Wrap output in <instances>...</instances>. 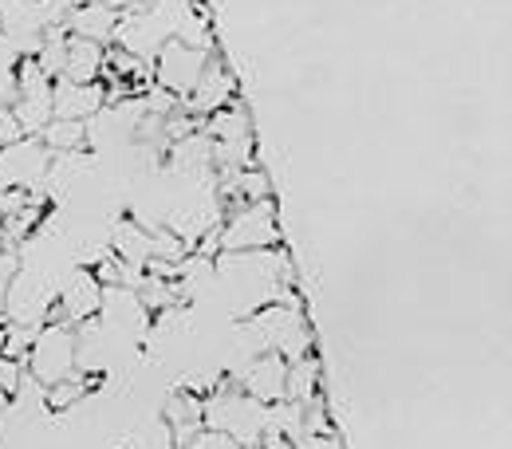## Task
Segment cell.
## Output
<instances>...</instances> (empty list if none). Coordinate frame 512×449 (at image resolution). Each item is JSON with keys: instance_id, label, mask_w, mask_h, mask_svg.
I'll return each instance as SVG.
<instances>
[{"instance_id": "obj_26", "label": "cell", "mask_w": 512, "mask_h": 449, "mask_svg": "<svg viewBox=\"0 0 512 449\" xmlns=\"http://www.w3.org/2000/svg\"><path fill=\"white\" fill-rule=\"evenodd\" d=\"M16 260L12 253H0V316H4V300H8V284H12V276H16Z\"/></svg>"}, {"instance_id": "obj_20", "label": "cell", "mask_w": 512, "mask_h": 449, "mask_svg": "<svg viewBox=\"0 0 512 449\" xmlns=\"http://www.w3.org/2000/svg\"><path fill=\"white\" fill-rule=\"evenodd\" d=\"M201 130H205L213 142H229V138H249V134H253V123H249L245 107L229 103V107L213 111V115L205 119V127H201Z\"/></svg>"}, {"instance_id": "obj_18", "label": "cell", "mask_w": 512, "mask_h": 449, "mask_svg": "<svg viewBox=\"0 0 512 449\" xmlns=\"http://www.w3.org/2000/svg\"><path fill=\"white\" fill-rule=\"evenodd\" d=\"M111 245H115V260H123L130 268H146V260H150V229L123 217L111 229Z\"/></svg>"}, {"instance_id": "obj_7", "label": "cell", "mask_w": 512, "mask_h": 449, "mask_svg": "<svg viewBox=\"0 0 512 449\" xmlns=\"http://www.w3.org/2000/svg\"><path fill=\"white\" fill-rule=\"evenodd\" d=\"M52 308H56V292L44 284V276L32 268H16V276L8 284V300H4V320L44 327Z\"/></svg>"}, {"instance_id": "obj_24", "label": "cell", "mask_w": 512, "mask_h": 449, "mask_svg": "<svg viewBox=\"0 0 512 449\" xmlns=\"http://www.w3.org/2000/svg\"><path fill=\"white\" fill-rule=\"evenodd\" d=\"M24 383V363L20 359H12V355H0V394H16Z\"/></svg>"}, {"instance_id": "obj_5", "label": "cell", "mask_w": 512, "mask_h": 449, "mask_svg": "<svg viewBox=\"0 0 512 449\" xmlns=\"http://www.w3.org/2000/svg\"><path fill=\"white\" fill-rule=\"evenodd\" d=\"M79 339H75V331H71V323H44L40 331H36V339H32V347H28V371H32V383L40 386H52L67 379L71 371H75V363H79Z\"/></svg>"}, {"instance_id": "obj_14", "label": "cell", "mask_w": 512, "mask_h": 449, "mask_svg": "<svg viewBox=\"0 0 512 449\" xmlns=\"http://www.w3.org/2000/svg\"><path fill=\"white\" fill-rule=\"evenodd\" d=\"M115 28H119V8H111L103 0H83L64 20L67 36H79V40H91V44H103V48L115 44Z\"/></svg>"}, {"instance_id": "obj_17", "label": "cell", "mask_w": 512, "mask_h": 449, "mask_svg": "<svg viewBox=\"0 0 512 449\" xmlns=\"http://www.w3.org/2000/svg\"><path fill=\"white\" fill-rule=\"evenodd\" d=\"M103 60H107V48H103V44H91V40L67 36L64 75H60V79H71V83H99V75H103Z\"/></svg>"}, {"instance_id": "obj_16", "label": "cell", "mask_w": 512, "mask_h": 449, "mask_svg": "<svg viewBox=\"0 0 512 449\" xmlns=\"http://www.w3.org/2000/svg\"><path fill=\"white\" fill-rule=\"evenodd\" d=\"M162 422H166V430L174 438V449L186 446L197 430H205V398H197L193 390H174L166 398Z\"/></svg>"}, {"instance_id": "obj_12", "label": "cell", "mask_w": 512, "mask_h": 449, "mask_svg": "<svg viewBox=\"0 0 512 449\" xmlns=\"http://www.w3.org/2000/svg\"><path fill=\"white\" fill-rule=\"evenodd\" d=\"M107 103V87L103 83H71V79H56L52 83V119H67V123H87L103 111Z\"/></svg>"}, {"instance_id": "obj_25", "label": "cell", "mask_w": 512, "mask_h": 449, "mask_svg": "<svg viewBox=\"0 0 512 449\" xmlns=\"http://www.w3.org/2000/svg\"><path fill=\"white\" fill-rule=\"evenodd\" d=\"M16 138H24V130H20V123H16L12 107H0V150H4V146H12Z\"/></svg>"}, {"instance_id": "obj_22", "label": "cell", "mask_w": 512, "mask_h": 449, "mask_svg": "<svg viewBox=\"0 0 512 449\" xmlns=\"http://www.w3.org/2000/svg\"><path fill=\"white\" fill-rule=\"evenodd\" d=\"M87 386H91V383H87L79 371H71V375H67V379H60V383L44 386V398H48V406H52V410H60V414H64V410H71V406H75V402L87 394Z\"/></svg>"}, {"instance_id": "obj_15", "label": "cell", "mask_w": 512, "mask_h": 449, "mask_svg": "<svg viewBox=\"0 0 512 449\" xmlns=\"http://www.w3.org/2000/svg\"><path fill=\"white\" fill-rule=\"evenodd\" d=\"M170 162H174V174L182 178L213 182V138L205 130H193L186 138L170 142Z\"/></svg>"}, {"instance_id": "obj_11", "label": "cell", "mask_w": 512, "mask_h": 449, "mask_svg": "<svg viewBox=\"0 0 512 449\" xmlns=\"http://www.w3.org/2000/svg\"><path fill=\"white\" fill-rule=\"evenodd\" d=\"M284 379H288V363L276 351H260L253 359H245V367H237V379L233 383L241 386L249 398L272 406V402L284 398Z\"/></svg>"}, {"instance_id": "obj_2", "label": "cell", "mask_w": 512, "mask_h": 449, "mask_svg": "<svg viewBox=\"0 0 512 449\" xmlns=\"http://www.w3.org/2000/svg\"><path fill=\"white\" fill-rule=\"evenodd\" d=\"M241 343H249L245 359H253L260 351H276L284 363H292V359L312 355V327L296 304H268L253 320H245Z\"/></svg>"}, {"instance_id": "obj_8", "label": "cell", "mask_w": 512, "mask_h": 449, "mask_svg": "<svg viewBox=\"0 0 512 449\" xmlns=\"http://www.w3.org/2000/svg\"><path fill=\"white\" fill-rule=\"evenodd\" d=\"M48 166H52V154H48V146L40 138H32V134L16 138L12 146L0 150V193L40 186Z\"/></svg>"}, {"instance_id": "obj_21", "label": "cell", "mask_w": 512, "mask_h": 449, "mask_svg": "<svg viewBox=\"0 0 512 449\" xmlns=\"http://www.w3.org/2000/svg\"><path fill=\"white\" fill-rule=\"evenodd\" d=\"M48 154H71V150H83L87 146V123H67V119H52L48 127L36 134Z\"/></svg>"}, {"instance_id": "obj_6", "label": "cell", "mask_w": 512, "mask_h": 449, "mask_svg": "<svg viewBox=\"0 0 512 449\" xmlns=\"http://www.w3.org/2000/svg\"><path fill=\"white\" fill-rule=\"evenodd\" d=\"M16 75V103H12V115L24 134H40V130L52 123V79L36 67V60H24V64L12 71Z\"/></svg>"}, {"instance_id": "obj_10", "label": "cell", "mask_w": 512, "mask_h": 449, "mask_svg": "<svg viewBox=\"0 0 512 449\" xmlns=\"http://www.w3.org/2000/svg\"><path fill=\"white\" fill-rule=\"evenodd\" d=\"M56 296H60V308H52L48 320L83 323V320H95V316L103 312V284H99L95 272H87V268H75Z\"/></svg>"}, {"instance_id": "obj_4", "label": "cell", "mask_w": 512, "mask_h": 449, "mask_svg": "<svg viewBox=\"0 0 512 449\" xmlns=\"http://www.w3.org/2000/svg\"><path fill=\"white\" fill-rule=\"evenodd\" d=\"M280 229H276V209L272 201H245L237 213L217 229V253H256V249H276Z\"/></svg>"}, {"instance_id": "obj_28", "label": "cell", "mask_w": 512, "mask_h": 449, "mask_svg": "<svg viewBox=\"0 0 512 449\" xmlns=\"http://www.w3.org/2000/svg\"><path fill=\"white\" fill-rule=\"evenodd\" d=\"M4 410H8V394H0V414H4Z\"/></svg>"}, {"instance_id": "obj_9", "label": "cell", "mask_w": 512, "mask_h": 449, "mask_svg": "<svg viewBox=\"0 0 512 449\" xmlns=\"http://www.w3.org/2000/svg\"><path fill=\"white\" fill-rule=\"evenodd\" d=\"M209 64V52L205 48H190L182 40H170L158 48L154 56V83L178 99H186L193 91V83L201 79V71Z\"/></svg>"}, {"instance_id": "obj_23", "label": "cell", "mask_w": 512, "mask_h": 449, "mask_svg": "<svg viewBox=\"0 0 512 449\" xmlns=\"http://www.w3.org/2000/svg\"><path fill=\"white\" fill-rule=\"evenodd\" d=\"M178 449H245V446H241V442H233L229 434H221V430H209V426H205V430H197L190 442H186V446H178Z\"/></svg>"}, {"instance_id": "obj_27", "label": "cell", "mask_w": 512, "mask_h": 449, "mask_svg": "<svg viewBox=\"0 0 512 449\" xmlns=\"http://www.w3.org/2000/svg\"><path fill=\"white\" fill-rule=\"evenodd\" d=\"M292 449H339V442L331 438V434H300Z\"/></svg>"}, {"instance_id": "obj_29", "label": "cell", "mask_w": 512, "mask_h": 449, "mask_svg": "<svg viewBox=\"0 0 512 449\" xmlns=\"http://www.w3.org/2000/svg\"><path fill=\"white\" fill-rule=\"evenodd\" d=\"M253 449H268V446H253ZM280 449H288V446H280Z\"/></svg>"}, {"instance_id": "obj_3", "label": "cell", "mask_w": 512, "mask_h": 449, "mask_svg": "<svg viewBox=\"0 0 512 449\" xmlns=\"http://www.w3.org/2000/svg\"><path fill=\"white\" fill-rule=\"evenodd\" d=\"M205 426L229 434L245 449H253L264 438V402L249 398L233 379H225L205 398Z\"/></svg>"}, {"instance_id": "obj_13", "label": "cell", "mask_w": 512, "mask_h": 449, "mask_svg": "<svg viewBox=\"0 0 512 449\" xmlns=\"http://www.w3.org/2000/svg\"><path fill=\"white\" fill-rule=\"evenodd\" d=\"M233 75H229V67L221 64L213 52H209V64L201 71V79L193 83V91L182 99L186 103V111L197 115V119H209L213 111H221V107H229L233 103Z\"/></svg>"}, {"instance_id": "obj_19", "label": "cell", "mask_w": 512, "mask_h": 449, "mask_svg": "<svg viewBox=\"0 0 512 449\" xmlns=\"http://www.w3.org/2000/svg\"><path fill=\"white\" fill-rule=\"evenodd\" d=\"M320 394V359L316 355H304V359H292L288 363V379H284V398L288 402H312Z\"/></svg>"}, {"instance_id": "obj_1", "label": "cell", "mask_w": 512, "mask_h": 449, "mask_svg": "<svg viewBox=\"0 0 512 449\" xmlns=\"http://www.w3.org/2000/svg\"><path fill=\"white\" fill-rule=\"evenodd\" d=\"M193 12H197L193 0H142V4L119 12L115 44L130 56H138V60H154L162 44L182 36V28L193 20Z\"/></svg>"}]
</instances>
